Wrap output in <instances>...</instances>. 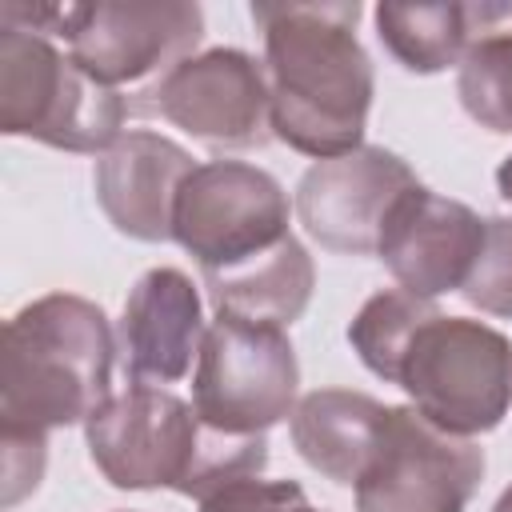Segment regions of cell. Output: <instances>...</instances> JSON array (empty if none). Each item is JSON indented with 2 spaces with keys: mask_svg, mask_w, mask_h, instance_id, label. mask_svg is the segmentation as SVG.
<instances>
[{
  "mask_svg": "<svg viewBox=\"0 0 512 512\" xmlns=\"http://www.w3.org/2000/svg\"><path fill=\"white\" fill-rule=\"evenodd\" d=\"M348 344L372 376L404 388L412 408L452 436L492 432L512 408V340L484 320L444 316L404 288L368 296Z\"/></svg>",
  "mask_w": 512,
  "mask_h": 512,
  "instance_id": "1",
  "label": "cell"
},
{
  "mask_svg": "<svg viewBox=\"0 0 512 512\" xmlns=\"http://www.w3.org/2000/svg\"><path fill=\"white\" fill-rule=\"evenodd\" d=\"M264 32V76L272 92V136L332 160L364 144L376 72L356 40L360 4H252Z\"/></svg>",
  "mask_w": 512,
  "mask_h": 512,
  "instance_id": "2",
  "label": "cell"
},
{
  "mask_svg": "<svg viewBox=\"0 0 512 512\" xmlns=\"http://www.w3.org/2000/svg\"><path fill=\"white\" fill-rule=\"evenodd\" d=\"M88 456L112 488H172L204 500L220 484L260 476L268 436H232L200 420V412L168 388L128 384L108 396L84 424Z\"/></svg>",
  "mask_w": 512,
  "mask_h": 512,
  "instance_id": "3",
  "label": "cell"
},
{
  "mask_svg": "<svg viewBox=\"0 0 512 512\" xmlns=\"http://www.w3.org/2000/svg\"><path fill=\"white\" fill-rule=\"evenodd\" d=\"M116 332L100 304L48 292L24 304L4 328L0 432L48 436L88 424L112 396Z\"/></svg>",
  "mask_w": 512,
  "mask_h": 512,
  "instance_id": "4",
  "label": "cell"
},
{
  "mask_svg": "<svg viewBox=\"0 0 512 512\" xmlns=\"http://www.w3.org/2000/svg\"><path fill=\"white\" fill-rule=\"evenodd\" d=\"M0 24L60 36L72 60L100 84L152 88L196 56L204 12L188 0H96V4H4Z\"/></svg>",
  "mask_w": 512,
  "mask_h": 512,
  "instance_id": "5",
  "label": "cell"
},
{
  "mask_svg": "<svg viewBox=\"0 0 512 512\" xmlns=\"http://www.w3.org/2000/svg\"><path fill=\"white\" fill-rule=\"evenodd\" d=\"M136 112L124 92L88 76L48 36L0 24V132L64 152H108Z\"/></svg>",
  "mask_w": 512,
  "mask_h": 512,
  "instance_id": "6",
  "label": "cell"
},
{
  "mask_svg": "<svg viewBox=\"0 0 512 512\" xmlns=\"http://www.w3.org/2000/svg\"><path fill=\"white\" fill-rule=\"evenodd\" d=\"M300 392L296 348L276 324L216 316L204 332L192 408L204 424L232 436H264L272 424L292 420Z\"/></svg>",
  "mask_w": 512,
  "mask_h": 512,
  "instance_id": "7",
  "label": "cell"
},
{
  "mask_svg": "<svg viewBox=\"0 0 512 512\" xmlns=\"http://www.w3.org/2000/svg\"><path fill=\"white\" fill-rule=\"evenodd\" d=\"M484 480V452L412 404H388L372 456L352 484L356 512H464Z\"/></svg>",
  "mask_w": 512,
  "mask_h": 512,
  "instance_id": "8",
  "label": "cell"
},
{
  "mask_svg": "<svg viewBox=\"0 0 512 512\" xmlns=\"http://www.w3.org/2000/svg\"><path fill=\"white\" fill-rule=\"evenodd\" d=\"M288 216V192L272 172L244 160H208L196 164L176 196L172 240L200 272H220L292 236Z\"/></svg>",
  "mask_w": 512,
  "mask_h": 512,
  "instance_id": "9",
  "label": "cell"
},
{
  "mask_svg": "<svg viewBox=\"0 0 512 512\" xmlns=\"http://www.w3.org/2000/svg\"><path fill=\"white\" fill-rule=\"evenodd\" d=\"M144 96L152 112L212 152H248L272 140V92L264 64L244 48H208L176 64Z\"/></svg>",
  "mask_w": 512,
  "mask_h": 512,
  "instance_id": "10",
  "label": "cell"
},
{
  "mask_svg": "<svg viewBox=\"0 0 512 512\" xmlns=\"http://www.w3.org/2000/svg\"><path fill=\"white\" fill-rule=\"evenodd\" d=\"M412 168L376 144L316 160L296 184V216L304 232L344 256H372L380 248L392 208L416 188Z\"/></svg>",
  "mask_w": 512,
  "mask_h": 512,
  "instance_id": "11",
  "label": "cell"
},
{
  "mask_svg": "<svg viewBox=\"0 0 512 512\" xmlns=\"http://www.w3.org/2000/svg\"><path fill=\"white\" fill-rule=\"evenodd\" d=\"M480 248L484 220L468 204L436 196L424 184H416L392 208L376 256L404 292L436 300L444 292L464 288Z\"/></svg>",
  "mask_w": 512,
  "mask_h": 512,
  "instance_id": "12",
  "label": "cell"
},
{
  "mask_svg": "<svg viewBox=\"0 0 512 512\" xmlns=\"http://www.w3.org/2000/svg\"><path fill=\"white\" fill-rule=\"evenodd\" d=\"M204 308L188 272L148 268L124 300L116 324V356L128 384L164 388L192 372L204 344Z\"/></svg>",
  "mask_w": 512,
  "mask_h": 512,
  "instance_id": "13",
  "label": "cell"
},
{
  "mask_svg": "<svg viewBox=\"0 0 512 512\" xmlns=\"http://www.w3.org/2000/svg\"><path fill=\"white\" fill-rule=\"evenodd\" d=\"M196 172L188 148L176 140L136 128L124 132L104 156H96L92 188L96 204L120 236L160 244L172 240V212L184 180Z\"/></svg>",
  "mask_w": 512,
  "mask_h": 512,
  "instance_id": "14",
  "label": "cell"
},
{
  "mask_svg": "<svg viewBox=\"0 0 512 512\" xmlns=\"http://www.w3.org/2000/svg\"><path fill=\"white\" fill-rule=\"evenodd\" d=\"M208 300L216 316H236L252 324H292L304 316L312 288H316V268L308 248L296 236H284L268 252L240 260L220 272H200Z\"/></svg>",
  "mask_w": 512,
  "mask_h": 512,
  "instance_id": "15",
  "label": "cell"
},
{
  "mask_svg": "<svg viewBox=\"0 0 512 512\" xmlns=\"http://www.w3.org/2000/svg\"><path fill=\"white\" fill-rule=\"evenodd\" d=\"M384 412H388V404L372 400L368 392L316 388V392L300 396V404L288 420V432L308 468H316L332 484L352 488L372 456Z\"/></svg>",
  "mask_w": 512,
  "mask_h": 512,
  "instance_id": "16",
  "label": "cell"
},
{
  "mask_svg": "<svg viewBox=\"0 0 512 512\" xmlns=\"http://www.w3.org/2000/svg\"><path fill=\"white\" fill-rule=\"evenodd\" d=\"M376 36L380 44L416 76H432L444 68H460L472 36H476V4H376Z\"/></svg>",
  "mask_w": 512,
  "mask_h": 512,
  "instance_id": "17",
  "label": "cell"
},
{
  "mask_svg": "<svg viewBox=\"0 0 512 512\" xmlns=\"http://www.w3.org/2000/svg\"><path fill=\"white\" fill-rule=\"evenodd\" d=\"M476 36L456 72L464 112L488 132H512V4H476Z\"/></svg>",
  "mask_w": 512,
  "mask_h": 512,
  "instance_id": "18",
  "label": "cell"
},
{
  "mask_svg": "<svg viewBox=\"0 0 512 512\" xmlns=\"http://www.w3.org/2000/svg\"><path fill=\"white\" fill-rule=\"evenodd\" d=\"M460 292L472 308L512 320V216L484 220V248Z\"/></svg>",
  "mask_w": 512,
  "mask_h": 512,
  "instance_id": "19",
  "label": "cell"
},
{
  "mask_svg": "<svg viewBox=\"0 0 512 512\" xmlns=\"http://www.w3.org/2000/svg\"><path fill=\"white\" fill-rule=\"evenodd\" d=\"M308 492L296 480L240 476L200 500V512H308Z\"/></svg>",
  "mask_w": 512,
  "mask_h": 512,
  "instance_id": "20",
  "label": "cell"
},
{
  "mask_svg": "<svg viewBox=\"0 0 512 512\" xmlns=\"http://www.w3.org/2000/svg\"><path fill=\"white\" fill-rule=\"evenodd\" d=\"M48 460V436L32 432H0V468H4V504H20L36 492Z\"/></svg>",
  "mask_w": 512,
  "mask_h": 512,
  "instance_id": "21",
  "label": "cell"
},
{
  "mask_svg": "<svg viewBox=\"0 0 512 512\" xmlns=\"http://www.w3.org/2000/svg\"><path fill=\"white\" fill-rule=\"evenodd\" d=\"M496 188H500V196L512 204V152L500 160V168H496Z\"/></svg>",
  "mask_w": 512,
  "mask_h": 512,
  "instance_id": "22",
  "label": "cell"
},
{
  "mask_svg": "<svg viewBox=\"0 0 512 512\" xmlns=\"http://www.w3.org/2000/svg\"><path fill=\"white\" fill-rule=\"evenodd\" d=\"M492 512H512V484H508V488H504V492L496 496V504H492Z\"/></svg>",
  "mask_w": 512,
  "mask_h": 512,
  "instance_id": "23",
  "label": "cell"
},
{
  "mask_svg": "<svg viewBox=\"0 0 512 512\" xmlns=\"http://www.w3.org/2000/svg\"><path fill=\"white\" fill-rule=\"evenodd\" d=\"M308 512H320V508H308Z\"/></svg>",
  "mask_w": 512,
  "mask_h": 512,
  "instance_id": "24",
  "label": "cell"
}]
</instances>
